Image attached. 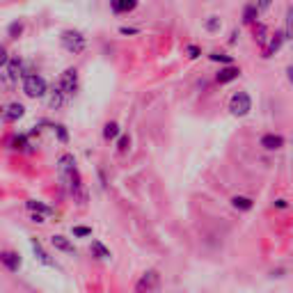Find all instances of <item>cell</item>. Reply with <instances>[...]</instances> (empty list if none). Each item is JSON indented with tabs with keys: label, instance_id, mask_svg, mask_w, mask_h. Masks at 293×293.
Here are the masks:
<instances>
[{
	"label": "cell",
	"instance_id": "6da1fadb",
	"mask_svg": "<svg viewBox=\"0 0 293 293\" xmlns=\"http://www.w3.org/2000/svg\"><path fill=\"white\" fill-rule=\"evenodd\" d=\"M58 172H60V179L62 183L71 190V195L80 197L85 202V195H83V181H80V172L76 167V158L71 154H62L58 158Z\"/></svg>",
	"mask_w": 293,
	"mask_h": 293
},
{
	"label": "cell",
	"instance_id": "7a4b0ae2",
	"mask_svg": "<svg viewBox=\"0 0 293 293\" xmlns=\"http://www.w3.org/2000/svg\"><path fill=\"white\" fill-rule=\"evenodd\" d=\"M23 92H25V97L30 98H41L46 97L48 85H46V80L39 74H28L23 78Z\"/></svg>",
	"mask_w": 293,
	"mask_h": 293
},
{
	"label": "cell",
	"instance_id": "3957f363",
	"mask_svg": "<svg viewBox=\"0 0 293 293\" xmlns=\"http://www.w3.org/2000/svg\"><path fill=\"white\" fill-rule=\"evenodd\" d=\"M60 41L62 46H64V51L69 53H74V55H78V53H83L85 51V37H83V32H78V30H64L60 35Z\"/></svg>",
	"mask_w": 293,
	"mask_h": 293
},
{
	"label": "cell",
	"instance_id": "277c9868",
	"mask_svg": "<svg viewBox=\"0 0 293 293\" xmlns=\"http://www.w3.org/2000/svg\"><path fill=\"white\" fill-rule=\"evenodd\" d=\"M229 110H232L234 117H245L252 110V98H250L248 92H236L229 98Z\"/></svg>",
	"mask_w": 293,
	"mask_h": 293
},
{
	"label": "cell",
	"instance_id": "5b68a950",
	"mask_svg": "<svg viewBox=\"0 0 293 293\" xmlns=\"http://www.w3.org/2000/svg\"><path fill=\"white\" fill-rule=\"evenodd\" d=\"M158 286H160V275H158V271H147L142 277L137 279L136 293H156Z\"/></svg>",
	"mask_w": 293,
	"mask_h": 293
},
{
	"label": "cell",
	"instance_id": "8992f818",
	"mask_svg": "<svg viewBox=\"0 0 293 293\" xmlns=\"http://www.w3.org/2000/svg\"><path fill=\"white\" fill-rule=\"evenodd\" d=\"M58 87H60L64 94H74V92L78 90V71H76V69H67V71L60 76Z\"/></svg>",
	"mask_w": 293,
	"mask_h": 293
},
{
	"label": "cell",
	"instance_id": "52a82bcc",
	"mask_svg": "<svg viewBox=\"0 0 293 293\" xmlns=\"http://www.w3.org/2000/svg\"><path fill=\"white\" fill-rule=\"evenodd\" d=\"M259 144H261L263 149H268V151H277V149L284 147V137L275 136V133H266V136L259 140Z\"/></svg>",
	"mask_w": 293,
	"mask_h": 293
},
{
	"label": "cell",
	"instance_id": "ba28073f",
	"mask_svg": "<svg viewBox=\"0 0 293 293\" xmlns=\"http://www.w3.org/2000/svg\"><path fill=\"white\" fill-rule=\"evenodd\" d=\"M51 245H53L55 250H60V252H69V254H76L74 243L69 241L67 236H62V234H55V236H51Z\"/></svg>",
	"mask_w": 293,
	"mask_h": 293
},
{
	"label": "cell",
	"instance_id": "9c48e42d",
	"mask_svg": "<svg viewBox=\"0 0 293 293\" xmlns=\"http://www.w3.org/2000/svg\"><path fill=\"white\" fill-rule=\"evenodd\" d=\"M0 263H2L7 271L16 273L21 268V256L16 254V252H0Z\"/></svg>",
	"mask_w": 293,
	"mask_h": 293
},
{
	"label": "cell",
	"instance_id": "30bf717a",
	"mask_svg": "<svg viewBox=\"0 0 293 293\" xmlns=\"http://www.w3.org/2000/svg\"><path fill=\"white\" fill-rule=\"evenodd\" d=\"M21 76L25 78V74H23V62L19 60V58H12V60L7 62V80L14 83V80H19Z\"/></svg>",
	"mask_w": 293,
	"mask_h": 293
},
{
	"label": "cell",
	"instance_id": "8fae6325",
	"mask_svg": "<svg viewBox=\"0 0 293 293\" xmlns=\"http://www.w3.org/2000/svg\"><path fill=\"white\" fill-rule=\"evenodd\" d=\"M241 76V69L238 67H234V64H227V67L220 69V74H218V83L220 85H227V83H232V80H236Z\"/></svg>",
	"mask_w": 293,
	"mask_h": 293
},
{
	"label": "cell",
	"instance_id": "7c38bea8",
	"mask_svg": "<svg viewBox=\"0 0 293 293\" xmlns=\"http://www.w3.org/2000/svg\"><path fill=\"white\" fill-rule=\"evenodd\" d=\"M115 14H126V12H133L137 7V0H110Z\"/></svg>",
	"mask_w": 293,
	"mask_h": 293
},
{
	"label": "cell",
	"instance_id": "4fadbf2b",
	"mask_svg": "<svg viewBox=\"0 0 293 293\" xmlns=\"http://www.w3.org/2000/svg\"><path fill=\"white\" fill-rule=\"evenodd\" d=\"M25 115V108H23L21 103H9L7 108H5V121H19Z\"/></svg>",
	"mask_w": 293,
	"mask_h": 293
},
{
	"label": "cell",
	"instance_id": "5bb4252c",
	"mask_svg": "<svg viewBox=\"0 0 293 293\" xmlns=\"http://www.w3.org/2000/svg\"><path fill=\"white\" fill-rule=\"evenodd\" d=\"M64 97H67V94H64L60 87H55V90L48 94V105H51L53 110H60L62 103H64Z\"/></svg>",
	"mask_w": 293,
	"mask_h": 293
},
{
	"label": "cell",
	"instance_id": "9a60e30c",
	"mask_svg": "<svg viewBox=\"0 0 293 293\" xmlns=\"http://www.w3.org/2000/svg\"><path fill=\"white\" fill-rule=\"evenodd\" d=\"M232 206L234 209H238V211H250L252 206H254V202L245 195H236V197H232Z\"/></svg>",
	"mask_w": 293,
	"mask_h": 293
},
{
	"label": "cell",
	"instance_id": "2e32d148",
	"mask_svg": "<svg viewBox=\"0 0 293 293\" xmlns=\"http://www.w3.org/2000/svg\"><path fill=\"white\" fill-rule=\"evenodd\" d=\"M90 250H92V254L97 256V259H110V250L105 248L101 241H92V245H90Z\"/></svg>",
	"mask_w": 293,
	"mask_h": 293
},
{
	"label": "cell",
	"instance_id": "e0dca14e",
	"mask_svg": "<svg viewBox=\"0 0 293 293\" xmlns=\"http://www.w3.org/2000/svg\"><path fill=\"white\" fill-rule=\"evenodd\" d=\"M32 250H35V256H37L41 263H46V266H55V261L48 259V254L44 252V248H41V243H39L37 238H32Z\"/></svg>",
	"mask_w": 293,
	"mask_h": 293
},
{
	"label": "cell",
	"instance_id": "ac0fdd59",
	"mask_svg": "<svg viewBox=\"0 0 293 293\" xmlns=\"http://www.w3.org/2000/svg\"><path fill=\"white\" fill-rule=\"evenodd\" d=\"M25 206H28L32 213H41V215H51V213H53L51 206H46L44 202H37V199H30V202H25Z\"/></svg>",
	"mask_w": 293,
	"mask_h": 293
},
{
	"label": "cell",
	"instance_id": "d6986e66",
	"mask_svg": "<svg viewBox=\"0 0 293 293\" xmlns=\"http://www.w3.org/2000/svg\"><path fill=\"white\" fill-rule=\"evenodd\" d=\"M119 133L121 131H119V124H117V121H108L103 126V140H115Z\"/></svg>",
	"mask_w": 293,
	"mask_h": 293
},
{
	"label": "cell",
	"instance_id": "ffe728a7",
	"mask_svg": "<svg viewBox=\"0 0 293 293\" xmlns=\"http://www.w3.org/2000/svg\"><path fill=\"white\" fill-rule=\"evenodd\" d=\"M220 28H222L220 16H209V19L204 21V30L206 32H220Z\"/></svg>",
	"mask_w": 293,
	"mask_h": 293
},
{
	"label": "cell",
	"instance_id": "44dd1931",
	"mask_svg": "<svg viewBox=\"0 0 293 293\" xmlns=\"http://www.w3.org/2000/svg\"><path fill=\"white\" fill-rule=\"evenodd\" d=\"M282 41H284V35L282 32H275L271 39V46H268V51H266V58L268 55H273V53H277L279 51V46H282Z\"/></svg>",
	"mask_w": 293,
	"mask_h": 293
},
{
	"label": "cell",
	"instance_id": "7402d4cb",
	"mask_svg": "<svg viewBox=\"0 0 293 293\" xmlns=\"http://www.w3.org/2000/svg\"><path fill=\"white\" fill-rule=\"evenodd\" d=\"M256 14H259V7H256V5H248L245 12H243V21H245V23H254Z\"/></svg>",
	"mask_w": 293,
	"mask_h": 293
},
{
	"label": "cell",
	"instance_id": "603a6c76",
	"mask_svg": "<svg viewBox=\"0 0 293 293\" xmlns=\"http://www.w3.org/2000/svg\"><path fill=\"white\" fill-rule=\"evenodd\" d=\"M9 144H12V149H16V151H23V149H25V147H28V137H25V136H14V137H12V142H9Z\"/></svg>",
	"mask_w": 293,
	"mask_h": 293
},
{
	"label": "cell",
	"instance_id": "cb8c5ba5",
	"mask_svg": "<svg viewBox=\"0 0 293 293\" xmlns=\"http://www.w3.org/2000/svg\"><path fill=\"white\" fill-rule=\"evenodd\" d=\"M213 62H222V64H232V55H225V53H211L209 55Z\"/></svg>",
	"mask_w": 293,
	"mask_h": 293
},
{
	"label": "cell",
	"instance_id": "d4e9b609",
	"mask_svg": "<svg viewBox=\"0 0 293 293\" xmlns=\"http://www.w3.org/2000/svg\"><path fill=\"white\" fill-rule=\"evenodd\" d=\"M21 32H23V23L21 21H14L12 25H9V37H12V39H19Z\"/></svg>",
	"mask_w": 293,
	"mask_h": 293
},
{
	"label": "cell",
	"instance_id": "484cf974",
	"mask_svg": "<svg viewBox=\"0 0 293 293\" xmlns=\"http://www.w3.org/2000/svg\"><path fill=\"white\" fill-rule=\"evenodd\" d=\"M74 236H76V238H85V236H92V227H74Z\"/></svg>",
	"mask_w": 293,
	"mask_h": 293
},
{
	"label": "cell",
	"instance_id": "4316f807",
	"mask_svg": "<svg viewBox=\"0 0 293 293\" xmlns=\"http://www.w3.org/2000/svg\"><path fill=\"white\" fill-rule=\"evenodd\" d=\"M128 147H131V137H128V136H121L119 142H117V149H119V154L128 151Z\"/></svg>",
	"mask_w": 293,
	"mask_h": 293
},
{
	"label": "cell",
	"instance_id": "83f0119b",
	"mask_svg": "<svg viewBox=\"0 0 293 293\" xmlns=\"http://www.w3.org/2000/svg\"><path fill=\"white\" fill-rule=\"evenodd\" d=\"M55 133H58V137H60V142H67V140H69L67 128L62 126V124H58V126H55Z\"/></svg>",
	"mask_w": 293,
	"mask_h": 293
},
{
	"label": "cell",
	"instance_id": "f1b7e54d",
	"mask_svg": "<svg viewBox=\"0 0 293 293\" xmlns=\"http://www.w3.org/2000/svg\"><path fill=\"white\" fill-rule=\"evenodd\" d=\"M186 53H188V58H190V60H195V58H199V55H202V51H199V48H197L195 44H190L188 48H186Z\"/></svg>",
	"mask_w": 293,
	"mask_h": 293
},
{
	"label": "cell",
	"instance_id": "f546056e",
	"mask_svg": "<svg viewBox=\"0 0 293 293\" xmlns=\"http://www.w3.org/2000/svg\"><path fill=\"white\" fill-rule=\"evenodd\" d=\"M9 62V55H7V48H5V46L0 44V67H5V64H7Z\"/></svg>",
	"mask_w": 293,
	"mask_h": 293
},
{
	"label": "cell",
	"instance_id": "4dcf8cb0",
	"mask_svg": "<svg viewBox=\"0 0 293 293\" xmlns=\"http://www.w3.org/2000/svg\"><path fill=\"white\" fill-rule=\"evenodd\" d=\"M271 5H273V0H256V7H259V12H266Z\"/></svg>",
	"mask_w": 293,
	"mask_h": 293
},
{
	"label": "cell",
	"instance_id": "1f68e13d",
	"mask_svg": "<svg viewBox=\"0 0 293 293\" xmlns=\"http://www.w3.org/2000/svg\"><path fill=\"white\" fill-rule=\"evenodd\" d=\"M119 32L121 35H137L140 30H137V28H128V25H124V28H119Z\"/></svg>",
	"mask_w": 293,
	"mask_h": 293
},
{
	"label": "cell",
	"instance_id": "d6a6232c",
	"mask_svg": "<svg viewBox=\"0 0 293 293\" xmlns=\"http://www.w3.org/2000/svg\"><path fill=\"white\" fill-rule=\"evenodd\" d=\"M32 222L41 225V222H44V215H41V213H32Z\"/></svg>",
	"mask_w": 293,
	"mask_h": 293
},
{
	"label": "cell",
	"instance_id": "836d02e7",
	"mask_svg": "<svg viewBox=\"0 0 293 293\" xmlns=\"http://www.w3.org/2000/svg\"><path fill=\"white\" fill-rule=\"evenodd\" d=\"M275 206H277V209H286L289 204H286V199H277V202H275Z\"/></svg>",
	"mask_w": 293,
	"mask_h": 293
},
{
	"label": "cell",
	"instance_id": "e575fe53",
	"mask_svg": "<svg viewBox=\"0 0 293 293\" xmlns=\"http://www.w3.org/2000/svg\"><path fill=\"white\" fill-rule=\"evenodd\" d=\"M289 80H291V83H293V67L289 69Z\"/></svg>",
	"mask_w": 293,
	"mask_h": 293
}]
</instances>
